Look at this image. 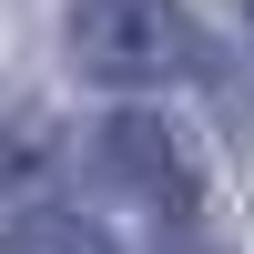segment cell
Wrapping results in <instances>:
<instances>
[{"mask_svg": "<svg viewBox=\"0 0 254 254\" xmlns=\"http://www.w3.org/2000/svg\"><path fill=\"white\" fill-rule=\"evenodd\" d=\"M71 61L112 92H142L193 61V20L183 0H71Z\"/></svg>", "mask_w": 254, "mask_h": 254, "instance_id": "obj_1", "label": "cell"}, {"mask_svg": "<svg viewBox=\"0 0 254 254\" xmlns=\"http://www.w3.org/2000/svg\"><path fill=\"white\" fill-rule=\"evenodd\" d=\"M92 173L112 183V193H132L142 214H183V203H193V173H183L173 132L142 122V112H122V122H102V132H92Z\"/></svg>", "mask_w": 254, "mask_h": 254, "instance_id": "obj_2", "label": "cell"}, {"mask_svg": "<svg viewBox=\"0 0 254 254\" xmlns=\"http://www.w3.org/2000/svg\"><path fill=\"white\" fill-rule=\"evenodd\" d=\"M10 254H112V244H102L81 214H31V224L10 234Z\"/></svg>", "mask_w": 254, "mask_h": 254, "instance_id": "obj_3", "label": "cell"}, {"mask_svg": "<svg viewBox=\"0 0 254 254\" xmlns=\"http://www.w3.org/2000/svg\"><path fill=\"white\" fill-rule=\"evenodd\" d=\"M10 173H20V163H10V132H0V183H10Z\"/></svg>", "mask_w": 254, "mask_h": 254, "instance_id": "obj_4", "label": "cell"}, {"mask_svg": "<svg viewBox=\"0 0 254 254\" xmlns=\"http://www.w3.org/2000/svg\"><path fill=\"white\" fill-rule=\"evenodd\" d=\"M244 10H254V0H244Z\"/></svg>", "mask_w": 254, "mask_h": 254, "instance_id": "obj_5", "label": "cell"}]
</instances>
